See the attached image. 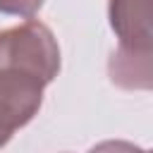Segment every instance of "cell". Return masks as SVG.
I'll list each match as a JSON object with an SVG mask.
<instances>
[{"mask_svg": "<svg viewBox=\"0 0 153 153\" xmlns=\"http://www.w3.org/2000/svg\"><path fill=\"white\" fill-rule=\"evenodd\" d=\"M108 19L117 36V50L110 55V81L129 91L153 86V31L151 0H110Z\"/></svg>", "mask_w": 153, "mask_h": 153, "instance_id": "obj_1", "label": "cell"}, {"mask_svg": "<svg viewBox=\"0 0 153 153\" xmlns=\"http://www.w3.org/2000/svg\"><path fill=\"white\" fill-rule=\"evenodd\" d=\"M60 72V45L53 31L38 22L0 31V76L45 88Z\"/></svg>", "mask_w": 153, "mask_h": 153, "instance_id": "obj_2", "label": "cell"}, {"mask_svg": "<svg viewBox=\"0 0 153 153\" xmlns=\"http://www.w3.org/2000/svg\"><path fill=\"white\" fill-rule=\"evenodd\" d=\"M43 103V88L0 76V148L26 127Z\"/></svg>", "mask_w": 153, "mask_h": 153, "instance_id": "obj_3", "label": "cell"}, {"mask_svg": "<svg viewBox=\"0 0 153 153\" xmlns=\"http://www.w3.org/2000/svg\"><path fill=\"white\" fill-rule=\"evenodd\" d=\"M45 0H0V12L2 14H14V17H26L31 19Z\"/></svg>", "mask_w": 153, "mask_h": 153, "instance_id": "obj_4", "label": "cell"}, {"mask_svg": "<svg viewBox=\"0 0 153 153\" xmlns=\"http://www.w3.org/2000/svg\"><path fill=\"white\" fill-rule=\"evenodd\" d=\"M88 153H151L131 141H122V139H110V141H100L96 143Z\"/></svg>", "mask_w": 153, "mask_h": 153, "instance_id": "obj_5", "label": "cell"}]
</instances>
